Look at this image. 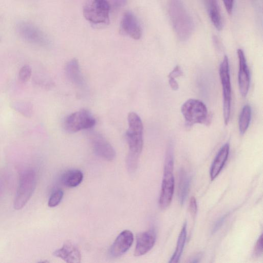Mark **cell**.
I'll use <instances>...</instances> for the list:
<instances>
[{
	"label": "cell",
	"mask_w": 263,
	"mask_h": 263,
	"mask_svg": "<svg viewBox=\"0 0 263 263\" xmlns=\"http://www.w3.org/2000/svg\"><path fill=\"white\" fill-rule=\"evenodd\" d=\"M128 128L126 138L129 152L126 165L130 172L135 171L138 166L139 156L143 146V125L140 117L136 112H129L127 116Z\"/></svg>",
	"instance_id": "6da1fadb"
},
{
	"label": "cell",
	"mask_w": 263,
	"mask_h": 263,
	"mask_svg": "<svg viewBox=\"0 0 263 263\" xmlns=\"http://www.w3.org/2000/svg\"><path fill=\"white\" fill-rule=\"evenodd\" d=\"M168 11L174 30L179 39L184 41L192 35L193 20L181 0H168Z\"/></svg>",
	"instance_id": "7a4b0ae2"
},
{
	"label": "cell",
	"mask_w": 263,
	"mask_h": 263,
	"mask_svg": "<svg viewBox=\"0 0 263 263\" xmlns=\"http://www.w3.org/2000/svg\"><path fill=\"white\" fill-rule=\"evenodd\" d=\"M173 151L172 144L168 146L164 162L163 176L159 204L161 209H166L171 203L174 190Z\"/></svg>",
	"instance_id": "3957f363"
},
{
	"label": "cell",
	"mask_w": 263,
	"mask_h": 263,
	"mask_svg": "<svg viewBox=\"0 0 263 263\" xmlns=\"http://www.w3.org/2000/svg\"><path fill=\"white\" fill-rule=\"evenodd\" d=\"M36 180V174L32 170H26L21 174L14 200L15 210L22 209L29 200L35 190Z\"/></svg>",
	"instance_id": "277c9868"
},
{
	"label": "cell",
	"mask_w": 263,
	"mask_h": 263,
	"mask_svg": "<svg viewBox=\"0 0 263 263\" xmlns=\"http://www.w3.org/2000/svg\"><path fill=\"white\" fill-rule=\"evenodd\" d=\"M110 9L106 0H91L84 6L83 15L93 25H107L109 23Z\"/></svg>",
	"instance_id": "5b68a950"
},
{
	"label": "cell",
	"mask_w": 263,
	"mask_h": 263,
	"mask_svg": "<svg viewBox=\"0 0 263 263\" xmlns=\"http://www.w3.org/2000/svg\"><path fill=\"white\" fill-rule=\"evenodd\" d=\"M181 113L189 126L195 124H206L209 122L207 107L201 101L190 99L181 106Z\"/></svg>",
	"instance_id": "8992f818"
},
{
	"label": "cell",
	"mask_w": 263,
	"mask_h": 263,
	"mask_svg": "<svg viewBox=\"0 0 263 263\" xmlns=\"http://www.w3.org/2000/svg\"><path fill=\"white\" fill-rule=\"evenodd\" d=\"M96 119L86 109H82L69 115L64 120V128L69 133H74L83 129L92 128Z\"/></svg>",
	"instance_id": "52a82bcc"
},
{
	"label": "cell",
	"mask_w": 263,
	"mask_h": 263,
	"mask_svg": "<svg viewBox=\"0 0 263 263\" xmlns=\"http://www.w3.org/2000/svg\"><path fill=\"white\" fill-rule=\"evenodd\" d=\"M219 76L222 86L223 105V114L225 125H228L231 115V84L229 70V59L225 55L219 67Z\"/></svg>",
	"instance_id": "ba28073f"
},
{
	"label": "cell",
	"mask_w": 263,
	"mask_h": 263,
	"mask_svg": "<svg viewBox=\"0 0 263 263\" xmlns=\"http://www.w3.org/2000/svg\"><path fill=\"white\" fill-rule=\"evenodd\" d=\"M89 139L94 152L98 156L107 161H112L115 158L116 154L114 148L101 134L90 132Z\"/></svg>",
	"instance_id": "9c48e42d"
},
{
	"label": "cell",
	"mask_w": 263,
	"mask_h": 263,
	"mask_svg": "<svg viewBox=\"0 0 263 263\" xmlns=\"http://www.w3.org/2000/svg\"><path fill=\"white\" fill-rule=\"evenodd\" d=\"M120 30L122 34L135 40H139L142 35L140 23L133 13L126 12L121 20Z\"/></svg>",
	"instance_id": "30bf717a"
},
{
	"label": "cell",
	"mask_w": 263,
	"mask_h": 263,
	"mask_svg": "<svg viewBox=\"0 0 263 263\" xmlns=\"http://www.w3.org/2000/svg\"><path fill=\"white\" fill-rule=\"evenodd\" d=\"M237 53L239 59V72L238 76L239 89L241 96L245 97L247 95L250 88V71L243 50L241 49H238Z\"/></svg>",
	"instance_id": "8fae6325"
},
{
	"label": "cell",
	"mask_w": 263,
	"mask_h": 263,
	"mask_svg": "<svg viewBox=\"0 0 263 263\" xmlns=\"http://www.w3.org/2000/svg\"><path fill=\"white\" fill-rule=\"evenodd\" d=\"M133 241V233L129 230H124L119 234L110 247V255L113 257L121 256L130 248Z\"/></svg>",
	"instance_id": "7c38bea8"
},
{
	"label": "cell",
	"mask_w": 263,
	"mask_h": 263,
	"mask_svg": "<svg viewBox=\"0 0 263 263\" xmlns=\"http://www.w3.org/2000/svg\"><path fill=\"white\" fill-rule=\"evenodd\" d=\"M156 239V232L153 229L139 234L137 236L134 255L140 256L147 253L154 246Z\"/></svg>",
	"instance_id": "4fadbf2b"
},
{
	"label": "cell",
	"mask_w": 263,
	"mask_h": 263,
	"mask_svg": "<svg viewBox=\"0 0 263 263\" xmlns=\"http://www.w3.org/2000/svg\"><path fill=\"white\" fill-rule=\"evenodd\" d=\"M53 255L67 262L79 263L81 260L79 249L70 241L65 242L62 248L54 251Z\"/></svg>",
	"instance_id": "5bb4252c"
},
{
	"label": "cell",
	"mask_w": 263,
	"mask_h": 263,
	"mask_svg": "<svg viewBox=\"0 0 263 263\" xmlns=\"http://www.w3.org/2000/svg\"><path fill=\"white\" fill-rule=\"evenodd\" d=\"M65 72L68 80L73 85L79 88H84L85 80L77 59H72L66 64Z\"/></svg>",
	"instance_id": "9a60e30c"
},
{
	"label": "cell",
	"mask_w": 263,
	"mask_h": 263,
	"mask_svg": "<svg viewBox=\"0 0 263 263\" xmlns=\"http://www.w3.org/2000/svg\"><path fill=\"white\" fill-rule=\"evenodd\" d=\"M18 29L20 34L28 41L42 44H46L47 42L45 34L32 25L25 23L21 24Z\"/></svg>",
	"instance_id": "2e32d148"
},
{
	"label": "cell",
	"mask_w": 263,
	"mask_h": 263,
	"mask_svg": "<svg viewBox=\"0 0 263 263\" xmlns=\"http://www.w3.org/2000/svg\"><path fill=\"white\" fill-rule=\"evenodd\" d=\"M230 146L227 143L220 149L216 156L211 167L210 177L214 179L219 174L227 160L229 154Z\"/></svg>",
	"instance_id": "e0dca14e"
},
{
	"label": "cell",
	"mask_w": 263,
	"mask_h": 263,
	"mask_svg": "<svg viewBox=\"0 0 263 263\" xmlns=\"http://www.w3.org/2000/svg\"><path fill=\"white\" fill-rule=\"evenodd\" d=\"M204 1L211 22L217 30H221L222 28V21L217 0Z\"/></svg>",
	"instance_id": "ac0fdd59"
},
{
	"label": "cell",
	"mask_w": 263,
	"mask_h": 263,
	"mask_svg": "<svg viewBox=\"0 0 263 263\" xmlns=\"http://www.w3.org/2000/svg\"><path fill=\"white\" fill-rule=\"evenodd\" d=\"M83 179L82 172L79 170L73 169L67 171L63 174L61 182L66 187H74L82 182Z\"/></svg>",
	"instance_id": "d6986e66"
},
{
	"label": "cell",
	"mask_w": 263,
	"mask_h": 263,
	"mask_svg": "<svg viewBox=\"0 0 263 263\" xmlns=\"http://www.w3.org/2000/svg\"><path fill=\"white\" fill-rule=\"evenodd\" d=\"M190 182V176L184 171H180L178 185V196L181 205L183 204L188 194Z\"/></svg>",
	"instance_id": "ffe728a7"
},
{
	"label": "cell",
	"mask_w": 263,
	"mask_h": 263,
	"mask_svg": "<svg viewBox=\"0 0 263 263\" xmlns=\"http://www.w3.org/2000/svg\"><path fill=\"white\" fill-rule=\"evenodd\" d=\"M186 237V223H184L179 234L176 249L169 262H177L179 261L184 247Z\"/></svg>",
	"instance_id": "44dd1931"
},
{
	"label": "cell",
	"mask_w": 263,
	"mask_h": 263,
	"mask_svg": "<svg viewBox=\"0 0 263 263\" xmlns=\"http://www.w3.org/2000/svg\"><path fill=\"white\" fill-rule=\"evenodd\" d=\"M251 108L248 104L245 105L240 114L238 126L240 133L243 135L248 129L251 119Z\"/></svg>",
	"instance_id": "7402d4cb"
},
{
	"label": "cell",
	"mask_w": 263,
	"mask_h": 263,
	"mask_svg": "<svg viewBox=\"0 0 263 263\" xmlns=\"http://www.w3.org/2000/svg\"><path fill=\"white\" fill-rule=\"evenodd\" d=\"M63 195L64 193L61 189H59L54 191L48 200V206L51 208L57 206L62 200Z\"/></svg>",
	"instance_id": "603a6c76"
},
{
	"label": "cell",
	"mask_w": 263,
	"mask_h": 263,
	"mask_svg": "<svg viewBox=\"0 0 263 263\" xmlns=\"http://www.w3.org/2000/svg\"><path fill=\"white\" fill-rule=\"evenodd\" d=\"M32 73L31 68L29 65H25L23 66L19 71L20 80L25 83L27 82L30 78Z\"/></svg>",
	"instance_id": "cb8c5ba5"
},
{
	"label": "cell",
	"mask_w": 263,
	"mask_h": 263,
	"mask_svg": "<svg viewBox=\"0 0 263 263\" xmlns=\"http://www.w3.org/2000/svg\"><path fill=\"white\" fill-rule=\"evenodd\" d=\"M262 253V235L258 238L253 251V255L255 257L260 256Z\"/></svg>",
	"instance_id": "d4e9b609"
},
{
	"label": "cell",
	"mask_w": 263,
	"mask_h": 263,
	"mask_svg": "<svg viewBox=\"0 0 263 263\" xmlns=\"http://www.w3.org/2000/svg\"><path fill=\"white\" fill-rule=\"evenodd\" d=\"M109 4L110 8H120L123 6L125 4L126 0H106Z\"/></svg>",
	"instance_id": "484cf974"
},
{
	"label": "cell",
	"mask_w": 263,
	"mask_h": 263,
	"mask_svg": "<svg viewBox=\"0 0 263 263\" xmlns=\"http://www.w3.org/2000/svg\"><path fill=\"white\" fill-rule=\"evenodd\" d=\"M183 74V72L178 65L176 66L174 69L168 75V78L176 79Z\"/></svg>",
	"instance_id": "4316f807"
},
{
	"label": "cell",
	"mask_w": 263,
	"mask_h": 263,
	"mask_svg": "<svg viewBox=\"0 0 263 263\" xmlns=\"http://www.w3.org/2000/svg\"><path fill=\"white\" fill-rule=\"evenodd\" d=\"M189 210L191 214L194 216L197 211V205L196 200L194 197H192L189 203Z\"/></svg>",
	"instance_id": "83f0119b"
},
{
	"label": "cell",
	"mask_w": 263,
	"mask_h": 263,
	"mask_svg": "<svg viewBox=\"0 0 263 263\" xmlns=\"http://www.w3.org/2000/svg\"><path fill=\"white\" fill-rule=\"evenodd\" d=\"M223 2L228 13L231 14L233 11L234 0H223Z\"/></svg>",
	"instance_id": "f1b7e54d"
},
{
	"label": "cell",
	"mask_w": 263,
	"mask_h": 263,
	"mask_svg": "<svg viewBox=\"0 0 263 263\" xmlns=\"http://www.w3.org/2000/svg\"><path fill=\"white\" fill-rule=\"evenodd\" d=\"M226 217V216H223L222 217H221L215 224L213 229V232H216L221 226L222 224L223 221H224V219Z\"/></svg>",
	"instance_id": "f546056e"
},
{
	"label": "cell",
	"mask_w": 263,
	"mask_h": 263,
	"mask_svg": "<svg viewBox=\"0 0 263 263\" xmlns=\"http://www.w3.org/2000/svg\"><path fill=\"white\" fill-rule=\"evenodd\" d=\"M168 83L171 88L174 91H177L179 89V84L175 79L168 78Z\"/></svg>",
	"instance_id": "4dcf8cb0"
}]
</instances>
